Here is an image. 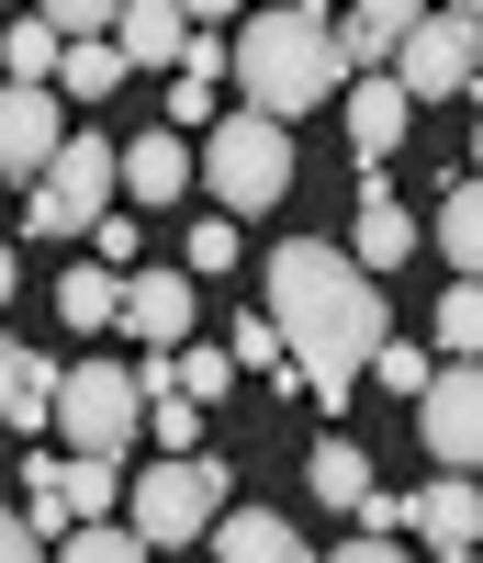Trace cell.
I'll return each mask as SVG.
<instances>
[{
	"mask_svg": "<svg viewBox=\"0 0 483 563\" xmlns=\"http://www.w3.org/2000/svg\"><path fill=\"white\" fill-rule=\"evenodd\" d=\"M225 113V79H203V68H169V124H214Z\"/></svg>",
	"mask_w": 483,
	"mask_h": 563,
	"instance_id": "obj_27",
	"label": "cell"
},
{
	"mask_svg": "<svg viewBox=\"0 0 483 563\" xmlns=\"http://www.w3.org/2000/svg\"><path fill=\"white\" fill-rule=\"evenodd\" d=\"M57 68H68V102H113V90L135 79L113 34H68V57H57Z\"/></svg>",
	"mask_w": 483,
	"mask_h": 563,
	"instance_id": "obj_20",
	"label": "cell"
},
{
	"mask_svg": "<svg viewBox=\"0 0 483 563\" xmlns=\"http://www.w3.org/2000/svg\"><path fill=\"white\" fill-rule=\"evenodd\" d=\"M337 552H349V563H394L405 530H371V519H360V530H337Z\"/></svg>",
	"mask_w": 483,
	"mask_h": 563,
	"instance_id": "obj_31",
	"label": "cell"
},
{
	"mask_svg": "<svg viewBox=\"0 0 483 563\" xmlns=\"http://www.w3.org/2000/svg\"><path fill=\"white\" fill-rule=\"evenodd\" d=\"M214 507H225V462H203V451H158V474L135 485V530H147L158 552H180V541L214 530Z\"/></svg>",
	"mask_w": 483,
	"mask_h": 563,
	"instance_id": "obj_6",
	"label": "cell"
},
{
	"mask_svg": "<svg viewBox=\"0 0 483 563\" xmlns=\"http://www.w3.org/2000/svg\"><path fill=\"white\" fill-rule=\"evenodd\" d=\"M34 552H45V530L23 519V507H0V563H34Z\"/></svg>",
	"mask_w": 483,
	"mask_h": 563,
	"instance_id": "obj_32",
	"label": "cell"
},
{
	"mask_svg": "<svg viewBox=\"0 0 483 563\" xmlns=\"http://www.w3.org/2000/svg\"><path fill=\"white\" fill-rule=\"evenodd\" d=\"M270 327H281V350H293L304 395L349 417L360 372H371V339L394 327V316H382V271H360L337 238H293V249H270Z\"/></svg>",
	"mask_w": 483,
	"mask_h": 563,
	"instance_id": "obj_1",
	"label": "cell"
},
{
	"mask_svg": "<svg viewBox=\"0 0 483 563\" xmlns=\"http://www.w3.org/2000/svg\"><path fill=\"white\" fill-rule=\"evenodd\" d=\"M34 12L57 23V34H113V12H124V0H34Z\"/></svg>",
	"mask_w": 483,
	"mask_h": 563,
	"instance_id": "obj_30",
	"label": "cell"
},
{
	"mask_svg": "<svg viewBox=\"0 0 483 563\" xmlns=\"http://www.w3.org/2000/svg\"><path fill=\"white\" fill-rule=\"evenodd\" d=\"M191 180H203V158H191V147H180L169 124H147V135H135V147H124V192L147 203V214H169V203L191 192Z\"/></svg>",
	"mask_w": 483,
	"mask_h": 563,
	"instance_id": "obj_13",
	"label": "cell"
},
{
	"mask_svg": "<svg viewBox=\"0 0 483 563\" xmlns=\"http://www.w3.org/2000/svg\"><path fill=\"white\" fill-rule=\"evenodd\" d=\"M225 563H304V530L281 519V507H214V530H203Z\"/></svg>",
	"mask_w": 483,
	"mask_h": 563,
	"instance_id": "obj_15",
	"label": "cell"
},
{
	"mask_svg": "<svg viewBox=\"0 0 483 563\" xmlns=\"http://www.w3.org/2000/svg\"><path fill=\"white\" fill-rule=\"evenodd\" d=\"M349 12H360V23H382V34H405L416 12H439V0H349Z\"/></svg>",
	"mask_w": 483,
	"mask_h": 563,
	"instance_id": "obj_33",
	"label": "cell"
},
{
	"mask_svg": "<svg viewBox=\"0 0 483 563\" xmlns=\"http://www.w3.org/2000/svg\"><path fill=\"white\" fill-rule=\"evenodd\" d=\"M45 429H68L79 451H135V440H147V384H135L124 361H68Z\"/></svg>",
	"mask_w": 483,
	"mask_h": 563,
	"instance_id": "obj_5",
	"label": "cell"
},
{
	"mask_svg": "<svg viewBox=\"0 0 483 563\" xmlns=\"http://www.w3.org/2000/svg\"><path fill=\"white\" fill-rule=\"evenodd\" d=\"M472 90H483V57H472Z\"/></svg>",
	"mask_w": 483,
	"mask_h": 563,
	"instance_id": "obj_38",
	"label": "cell"
},
{
	"mask_svg": "<svg viewBox=\"0 0 483 563\" xmlns=\"http://www.w3.org/2000/svg\"><path fill=\"white\" fill-rule=\"evenodd\" d=\"M180 12H191V23H236V12H248V0H180Z\"/></svg>",
	"mask_w": 483,
	"mask_h": 563,
	"instance_id": "obj_34",
	"label": "cell"
},
{
	"mask_svg": "<svg viewBox=\"0 0 483 563\" xmlns=\"http://www.w3.org/2000/svg\"><path fill=\"white\" fill-rule=\"evenodd\" d=\"M472 169H483V124H472Z\"/></svg>",
	"mask_w": 483,
	"mask_h": 563,
	"instance_id": "obj_37",
	"label": "cell"
},
{
	"mask_svg": "<svg viewBox=\"0 0 483 563\" xmlns=\"http://www.w3.org/2000/svg\"><path fill=\"white\" fill-rule=\"evenodd\" d=\"M203 192L248 225V214H270L281 192H293V124L281 113H259V102H236V113H214V135H203Z\"/></svg>",
	"mask_w": 483,
	"mask_h": 563,
	"instance_id": "obj_3",
	"label": "cell"
},
{
	"mask_svg": "<svg viewBox=\"0 0 483 563\" xmlns=\"http://www.w3.org/2000/svg\"><path fill=\"white\" fill-rule=\"evenodd\" d=\"M57 485H68V519H113V496H124V451H68Z\"/></svg>",
	"mask_w": 483,
	"mask_h": 563,
	"instance_id": "obj_19",
	"label": "cell"
},
{
	"mask_svg": "<svg viewBox=\"0 0 483 563\" xmlns=\"http://www.w3.org/2000/svg\"><path fill=\"white\" fill-rule=\"evenodd\" d=\"M57 316H68V327H113V316H124V271H113V260H68Z\"/></svg>",
	"mask_w": 483,
	"mask_h": 563,
	"instance_id": "obj_17",
	"label": "cell"
},
{
	"mask_svg": "<svg viewBox=\"0 0 483 563\" xmlns=\"http://www.w3.org/2000/svg\"><path fill=\"white\" fill-rule=\"evenodd\" d=\"M113 192H124V147H102V135H68V147L34 169L23 225H34V238H90V225L113 214Z\"/></svg>",
	"mask_w": 483,
	"mask_h": 563,
	"instance_id": "obj_4",
	"label": "cell"
},
{
	"mask_svg": "<svg viewBox=\"0 0 483 563\" xmlns=\"http://www.w3.org/2000/svg\"><path fill=\"white\" fill-rule=\"evenodd\" d=\"M147 406H158V451H191V440H203V406H191L180 384H169V395H147Z\"/></svg>",
	"mask_w": 483,
	"mask_h": 563,
	"instance_id": "obj_29",
	"label": "cell"
},
{
	"mask_svg": "<svg viewBox=\"0 0 483 563\" xmlns=\"http://www.w3.org/2000/svg\"><path fill=\"white\" fill-rule=\"evenodd\" d=\"M57 552H68V563H158V541H147V530H102V519H68V530H57Z\"/></svg>",
	"mask_w": 483,
	"mask_h": 563,
	"instance_id": "obj_24",
	"label": "cell"
},
{
	"mask_svg": "<svg viewBox=\"0 0 483 563\" xmlns=\"http://www.w3.org/2000/svg\"><path fill=\"white\" fill-rule=\"evenodd\" d=\"M113 45H124V68H135V79H147V68H180L191 12H180V0H124V12H113Z\"/></svg>",
	"mask_w": 483,
	"mask_h": 563,
	"instance_id": "obj_14",
	"label": "cell"
},
{
	"mask_svg": "<svg viewBox=\"0 0 483 563\" xmlns=\"http://www.w3.org/2000/svg\"><path fill=\"white\" fill-rule=\"evenodd\" d=\"M12 294H23V271H12V249H0V305H12Z\"/></svg>",
	"mask_w": 483,
	"mask_h": 563,
	"instance_id": "obj_35",
	"label": "cell"
},
{
	"mask_svg": "<svg viewBox=\"0 0 483 563\" xmlns=\"http://www.w3.org/2000/svg\"><path fill=\"white\" fill-rule=\"evenodd\" d=\"M472 57H483V23H461L450 0L394 34V79L416 90V102H461V90H472Z\"/></svg>",
	"mask_w": 483,
	"mask_h": 563,
	"instance_id": "obj_8",
	"label": "cell"
},
{
	"mask_svg": "<svg viewBox=\"0 0 483 563\" xmlns=\"http://www.w3.org/2000/svg\"><path fill=\"white\" fill-rule=\"evenodd\" d=\"M427 372H439V361H427V339H394V327H382V339H371V372H360V384H382V395H427Z\"/></svg>",
	"mask_w": 483,
	"mask_h": 563,
	"instance_id": "obj_22",
	"label": "cell"
},
{
	"mask_svg": "<svg viewBox=\"0 0 483 563\" xmlns=\"http://www.w3.org/2000/svg\"><path fill=\"white\" fill-rule=\"evenodd\" d=\"M191 271H236V214H225V203L191 225Z\"/></svg>",
	"mask_w": 483,
	"mask_h": 563,
	"instance_id": "obj_28",
	"label": "cell"
},
{
	"mask_svg": "<svg viewBox=\"0 0 483 563\" xmlns=\"http://www.w3.org/2000/svg\"><path fill=\"white\" fill-rule=\"evenodd\" d=\"M439 260L483 282V180H450L439 192Z\"/></svg>",
	"mask_w": 483,
	"mask_h": 563,
	"instance_id": "obj_18",
	"label": "cell"
},
{
	"mask_svg": "<svg viewBox=\"0 0 483 563\" xmlns=\"http://www.w3.org/2000/svg\"><path fill=\"white\" fill-rule=\"evenodd\" d=\"M57 57H68V34L45 23V12H23V23H0V79H57Z\"/></svg>",
	"mask_w": 483,
	"mask_h": 563,
	"instance_id": "obj_21",
	"label": "cell"
},
{
	"mask_svg": "<svg viewBox=\"0 0 483 563\" xmlns=\"http://www.w3.org/2000/svg\"><path fill=\"white\" fill-rule=\"evenodd\" d=\"M225 79H248V102L293 124V113L349 90V57H337V23L315 0H270V12H236V68Z\"/></svg>",
	"mask_w": 483,
	"mask_h": 563,
	"instance_id": "obj_2",
	"label": "cell"
},
{
	"mask_svg": "<svg viewBox=\"0 0 483 563\" xmlns=\"http://www.w3.org/2000/svg\"><path fill=\"white\" fill-rule=\"evenodd\" d=\"M113 327H124L135 350H180V339H191V271H135Z\"/></svg>",
	"mask_w": 483,
	"mask_h": 563,
	"instance_id": "obj_11",
	"label": "cell"
},
{
	"mask_svg": "<svg viewBox=\"0 0 483 563\" xmlns=\"http://www.w3.org/2000/svg\"><path fill=\"white\" fill-rule=\"evenodd\" d=\"M169 372H180L191 406H214V395H236V372H248V361H236V350H169Z\"/></svg>",
	"mask_w": 483,
	"mask_h": 563,
	"instance_id": "obj_26",
	"label": "cell"
},
{
	"mask_svg": "<svg viewBox=\"0 0 483 563\" xmlns=\"http://www.w3.org/2000/svg\"><path fill=\"white\" fill-rule=\"evenodd\" d=\"M439 350H450V361H483V282H472V271L439 294Z\"/></svg>",
	"mask_w": 483,
	"mask_h": 563,
	"instance_id": "obj_25",
	"label": "cell"
},
{
	"mask_svg": "<svg viewBox=\"0 0 483 563\" xmlns=\"http://www.w3.org/2000/svg\"><path fill=\"white\" fill-rule=\"evenodd\" d=\"M450 12H461V23H483V0H450Z\"/></svg>",
	"mask_w": 483,
	"mask_h": 563,
	"instance_id": "obj_36",
	"label": "cell"
},
{
	"mask_svg": "<svg viewBox=\"0 0 483 563\" xmlns=\"http://www.w3.org/2000/svg\"><path fill=\"white\" fill-rule=\"evenodd\" d=\"M337 102H349V147H360V158H394V147H405V124H416V90H405L394 68H382V79L360 68Z\"/></svg>",
	"mask_w": 483,
	"mask_h": 563,
	"instance_id": "obj_12",
	"label": "cell"
},
{
	"mask_svg": "<svg viewBox=\"0 0 483 563\" xmlns=\"http://www.w3.org/2000/svg\"><path fill=\"white\" fill-rule=\"evenodd\" d=\"M0 12H12V0H0Z\"/></svg>",
	"mask_w": 483,
	"mask_h": 563,
	"instance_id": "obj_39",
	"label": "cell"
},
{
	"mask_svg": "<svg viewBox=\"0 0 483 563\" xmlns=\"http://www.w3.org/2000/svg\"><path fill=\"white\" fill-rule=\"evenodd\" d=\"M45 417H57V361L0 339V429H45Z\"/></svg>",
	"mask_w": 483,
	"mask_h": 563,
	"instance_id": "obj_16",
	"label": "cell"
},
{
	"mask_svg": "<svg viewBox=\"0 0 483 563\" xmlns=\"http://www.w3.org/2000/svg\"><path fill=\"white\" fill-rule=\"evenodd\" d=\"M68 147V113H57V79H0V180H23Z\"/></svg>",
	"mask_w": 483,
	"mask_h": 563,
	"instance_id": "obj_9",
	"label": "cell"
},
{
	"mask_svg": "<svg viewBox=\"0 0 483 563\" xmlns=\"http://www.w3.org/2000/svg\"><path fill=\"white\" fill-rule=\"evenodd\" d=\"M416 451L450 462V474H483V361H439L416 395Z\"/></svg>",
	"mask_w": 483,
	"mask_h": 563,
	"instance_id": "obj_7",
	"label": "cell"
},
{
	"mask_svg": "<svg viewBox=\"0 0 483 563\" xmlns=\"http://www.w3.org/2000/svg\"><path fill=\"white\" fill-rule=\"evenodd\" d=\"M315 496H326V507H360V496H371V451H360L349 429L315 440Z\"/></svg>",
	"mask_w": 483,
	"mask_h": 563,
	"instance_id": "obj_23",
	"label": "cell"
},
{
	"mask_svg": "<svg viewBox=\"0 0 483 563\" xmlns=\"http://www.w3.org/2000/svg\"><path fill=\"white\" fill-rule=\"evenodd\" d=\"M405 530H416L427 552H450V563H461V552H483V485L439 462V485H427V496L405 507Z\"/></svg>",
	"mask_w": 483,
	"mask_h": 563,
	"instance_id": "obj_10",
	"label": "cell"
}]
</instances>
